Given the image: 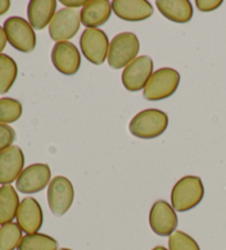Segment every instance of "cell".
I'll use <instances>...</instances> for the list:
<instances>
[{"instance_id":"cell-20","label":"cell","mask_w":226,"mask_h":250,"mask_svg":"<svg viewBox=\"0 0 226 250\" xmlns=\"http://www.w3.org/2000/svg\"><path fill=\"white\" fill-rule=\"evenodd\" d=\"M18 76V65L7 54H0V94H7Z\"/></svg>"},{"instance_id":"cell-10","label":"cell","mask_w":226,"mask_h":250,"mask_svg":"<svg viewBox=\"0 0 226 250\" xmlns=\"http://www.w3.org/2000/svg\"><path fill=\"white\" fill-rule=\"evenodd\" d=\"M51 182V170L45 163H34L25 167L16 181L20 193L34 194L41 192Z\"/></svg>"},{"instance_id":"cell-11","label":"cell","mask_w":226,"mask_h":250,"mask_svg":"<svg viewBox=\"0 0 226 250\" xmlns=\"http://www.w3.org/2000/svg\"><path fill=\"white\" fill-rule=\"evenodd\" d=\"M51 60L54 67L61 74L72 76L76 74L81 66V54L72 42H58L52 49Z\"/></svg>"},{"instance_id":"cell-26","label":"cell","mask_w":226,"mask_h":250,"mask_svg":"<svg viewBox=\"0 0 226 250\" xmlns=\"http://www.w3.org/2000/svg\"><path fill=\"white\" fill-rule=\"evenodd\" d=\"M223 1L222 0H197L195 5H197L198 9L203 12H210L219 8Z\"/></svg>"},{"instance_id":"cell-25","label":"cell","mask_w":226,"mask_h":250,"mask_svg":"<svg viewBox=\"0 0 226 250\" xmlns=\"http://www.w3.org/2000/svg\"><path fill=\"white\" fill-rule=\"evenodd\" d=\"M16 140V132L8 125L0 124V152L10 148Z\"/></svg>"},{"instance_id":"cell-28","label":"cell","mask_w":226,"mask_h":250,"mask_svg":"<svg viewBox=\"0 0 226 250\" xmlns=\"http://www.w3.org/2000/svg\"><path fill=\"white\" fill-rule=\"evenodd\" d=\"M7 38L5 34V30H3L2 27H0V54H2L1 52L5 50V47L7 45Z\"/></svg>"},{"instance_id":"cell-1","label":"cell","mask_w":226,"mask_h":250,"mask_svg":"<svg viewBox=\"0 0 226 250\" xmlns=\"http://www.w3.org/2000/svg\"><path fill=\"white\" fill-rule=\"evenodd\" d=\"M204 185L201 178L186 175L175 184L171 191V205L176 212H188L201 203Z\"/></svg>"},{"instance_id":"cell-3","label":"cell","mask_w":226,"mask_h":250,"mask_svg":"<svg viewBox=\"0 0 226 250\" xmlns=\"http://www.w3.org/2000/svg\"><path fill=\"white\" fill-rule=\"evenodd\" d=\"M140 50V43L137 36L133 32H123L117 34L110 43L107 62L108 65L114 70L129 65Z\"/></svg>"},{"instance_id":"cell-21","label":"cell","mask_w":226,"mask_h":250,"mask_svg":"<svg viewBox=\"0 0 226 250\" xmlns=\"http://www.w3.org/2000/svg\"><path fill=\"white\" fill-rule=\"evenodd\" d=\"M59 244L53 237L45 234L25 235L17 250H59Z\"/></svg>"},{"instance_id":"cell-13","label":"cell","mask_w":226,"mask_h":250,"mask_svg":"<svg viewBox=\"0 0 226 250\" xmlns=\"http://www.w3.org/2000/svg\"><path fill=\"white\" fill-rule=\"evenodd\" d=\"M24 154L18 146L0 152V184L10 185L17 181L24 169Z\"/></svg>"},{"instance_id":"cell-19","label":"cell","mask_w":226,"mask_h":250,"mask_svg":"<svg viewBox=\"0 0 226 250\" xmlns=\"http://www.w3.org/2000/svg\"><path fill=\"white\" fill-rule=\"evenodd\" d=\"M20 206L19 195L12 185L0 188V225L12 223Z\"/></svg>"},{"instance_id":"cell-2","label":"cell","mask_w":226,"mask_h":250,"mask_svg":"<svg viewBox=\"0 0 226 250\" xmlns=\"http://www.w3.org/2000/svg\"><path fill=\"white\" fill-rule=\"evenodd\" d=\"M168 115L162 110L149 108L138 113L129 123V131L139 139H155L167 130Z\"/></svg>"},{"instance_id":"cell-9","label":"cell","mask_w":226,"mask_h":250,"mask_svg":"<svg viewBox=\"0 0 226 250\" xmlns=\"http://www.w3.org/2000/svg\"><path fill=\"white\" fill-rule=\"evenodd\" d=\"M153 74V60L147 55H141L125 67L121 74V82L124 87L129 92H139L146 87Z\"/></svg>"},{"instance_id":"cell-23","label":"cell","mask_w":226,"mask_h":250,"mask_svg":"<svg viewBox=\"0 0 226 250\" xmlns=\"http://www.w3.org/2000/svg\"><path fill=\"white\" fill-rule=\"evenodd\" d=\"M23 115V105L19 101L9 97L0 98V124L15 123Z\"/></svg>"},{"instance_id":"cell-16","label":"cell","mask_w":226,"mask_h":250,"mask_svg":"<svg viewBox=\"0 0 226 250\" xmlns=\"http://www.w3.org/2000/svg\"><path fill=\"white\" fill-rule=\"evenodd\" d=\"M112 3L107 0H90L81 10V22L93 29L107 22L112 15Z\"/></svg>"},{"instance_id":"cell-27","label":"cell","mask_w":226,"mask_h":250,"mask_svg":"<svg viewBox=\"0 0 226 250\" xmlns=\"http://www.w3.org/2000/svg\"><path fill=\"white\" fill-rule=\"evenodd\" d=\"M84 0H61V3L64 6H67L68 9H73V8H79V7H84L86 5Z\"/></svg>"},{"instance_id":"cell-17","label":"cell","mask_w":226,"mask_h":250,"mask_svg":"<svg viewBox=\"0 0 226 250\" xmlns=\"http://www.w3.org/2000/svg\"><path fill=\"white\" fill-rule=\"evenodd\" d=\"M55 0H31L28 5V20L36 30H43L55 16Z\"/></svg>"},{"instance_id":"cell-5","label":"cell","mask_w":226,"mask_h":250,"mask_svg":"<svg viewBox=\"0 0 226 250\" xmlns=\"http://www.w3.org/2000/svg\"><path fill=\"white\" fill-rule=\"evenodd\" d=\"M7 41L12 47L23 53H30L37 46V36L31 24L21 17H10L3 23Z\"/></svg>"},{"instance_id":"cell-29","label":"cell","mask_w":226,"mask_h":250,"mask_svg":"<svg viewBox=\"0 0 226 250\" xmlns=\"http://www.w3.org/2000/svg\"><path fill=\"white\" fill-rule=\"evenodd\" d=\"M11 2L9 0H0V16L5 15L10 9Z\"/></svg>"},{"instance_id":"cell-15","label":"cell","mask_w":226,"mask_h":250,"mask_svg":"<svg viewBox=\"0 0 226 250\" xmlns=\"http://www.w3.org/2000/svg\"><path fill=\"white\" fill-rule=\"evenodd\" d=\"M112 9L118 18L130 22L146 20L154 15V7L147 0H114Z\"/></svg>"},{"instance_id":"cell-30","label":"cell","mask_w":226,"mask_h":250,"mask_svg":"<svg viewBox=\"0 0 226 250\" xmlns=\"http://www.w3.org/2000/svg\"><path fill=\"white\" fill-rule=\"evenodd\" d=\"M153 250H169V249L163 247V246H157V247H155Z\"/></svg>"},{"instance_id":"cell-4","label":"cell","mask_w":226,"mask_h":250,"mask_svg":"<svg viewBox=\"0 0 226 250\" xmlns=\"http://www.w3.org/2000/svg\"><path fill=\"white\" fill-rule=\"evenodd\" d=\"M180 84L179 72L170 67L156 71L143 88V97L147 101L157 102L169 98L176 93Z\"/></svg>"},{"instance_id":"cell-6","label":"cell","mask_w":226,"mask_h":250,"mask_svg":"<svg viewBox=\"0 0 226 250\" xmlns=\"http://www.w3.org/2000/svg\"><path fill=\"white\" fill-rule=\"evenodd\" d=\"M80 45L84 57L95 65H102L107 59L110 40L101 29H85L80 39Z\"/></svg>"},{"instance_id":"cell-22","label":"cell","mask_w":226,"mask_h":250,"mask_svg":"<svg viewBox=\"0 0 226 250\" xmlns=\"http://www.w3.org/2000/svg\"><path fill=\"white\" fill-rule=\"evenodd\" d=\"M23 229L17 223H9L0 228V250H15L23 240Z\"/></svg>"},{"instance_id":"cell-18","label":"cell","mask_w":226,"mask_h":250,"mask_svg":"<svg viewBox=\"0 0 226 250\" xmlns=\"http://www.w3.org/2000/svg\"><path fill=\"white\" fill-rule=\"evenodd\" d=\"M156 6L164 18L176 23H186L193 17V6L189 0H157Z\"/></svg>"},{"instance_id":"cell-8","label":"cell","mask_w":226,"mask_h":250,"mask_svg":"<svg viewBox=\"0 0 226 250\" xmlns=\"http://www.w3.org/2000/svg\"><path fill=\"white\" fill-rule=\"evenodd\" d=\"M81 23V12L63 8L56 12L49 24V34L56 43L67 42L76 36Z\"/></svg>"},{"instance_id":"cell-14","label":"cell","mask_w":226,"mask_h":250,"mask_svg":"<svg viewBox=\"0 0 226 250\" xmlns=\"http://www.w3.org/2000/svg\"><path fill=\"white\" fill-rule=\"evenodd\" d=\"M16 218L17 224L25 234H36L43 225V210L40 203L33 197L23 198Z\"/></svg>"},{"instance_id":"cell-24","label":"cell","mask_w":226,"mask_h":250,"mask_svg":"<svg viewBox=\"0 0 226 250\" xmlns=\"http://www.w3.org/2000/svg\"><path fill=\"white\" fill-rule=\"evenodd\" d=\"M169 250H201L197 240L184 231L176 230L169 237Z\"/></svg>"},{"instance_id":"cell-7","label":"cell","mask_w":226,"mask_h":250,"mask_svg":"<svg viewBox=\"0 0 226 250\" xmlns=\"http://www.w3.org/2000/svg\"><path fill=\"white\" fill-rule=\"evenodd\" d=\"M74 201V188L71 181L58 175L51 180L47 188V204L55 216L63 215L71 208Z\"/></svg>"},{"instance_id":"cell-31","label":"cell","mask_w":226,"mask_h":250,"mask_svg":"<svg viewBox=\"0 0 226 250\" xmlns=\"http://www.w3.org/2000/svg\"><path fill=\"white\" fill-rule=\"evenodd\" d=\"M59 250H72V249H68V248H61Z\"/></svg>"},{"instance_id":"cell-12","label":"cell","mask_w":226,"mask_h":250,"mask_svg":"<svg viewBox=\"0 0 226 250\" xmlns=\"http://www.w3.org/2000/svg\"><path fill=\"white\" fill-rule=\"evenodd\" d=\"M149 225L156 235H172L178 226V216L172 205L163 200L155 202L149 213Z\"/></svg>"}]
</instances>
